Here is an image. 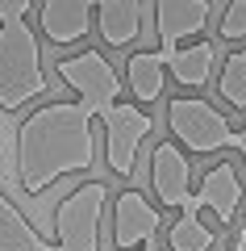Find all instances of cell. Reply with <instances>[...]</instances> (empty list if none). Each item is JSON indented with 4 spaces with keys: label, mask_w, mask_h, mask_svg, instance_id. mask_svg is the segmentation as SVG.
I'll list each match as a JSON object with an SVG mask.
<instances>
[{
    "label": "cell",
    "mask_w": 246,
    "mask_h": 251,
    "mask_svg": "<svg viewBox=\"0 0 246 251\" xmlns=\"http://www.w3.org/2000/svg\"><path fill=\"white\" fill-rule=\"evenodd\" d=\"M92 4L96 0H42L38 4V29L54 46H75L92 34Z\"/></svg>",
    "instance_id": "11"
},
{
    "label": "cell",
    "mask_w": 246,
    "mask_h": 251,
    "mask_svg": "<svg viewBox=\"0 0 246 251\" xmlns=\"http://www.w3.org/2000/svg\"><path fill=\"white\" fill-rule=\"evenodd\" d=\"M38 97H50L42 42L29 29L25 13L9 9L4 21H0V109L4 113H21Z\"/></svg>",
    "instance_id": "2"
},
{
    "label": "cell",
    "mask_w": 246,
    "mask_h": 251,
    "mask_svg": "<svg viewBox=\"0 0 246 251\" xmlns=\"http://www.w3.org/2000/svg\"><path fill=\"white\" fill-rule=\"evenodd\" d=\"M163 54V50H158ZM163 63H167V72L176 84H184V88L201 92L204 84L213 80V67H217V46L213 42H192V46H179V50L163 54Z\"/></svg>",
    "instance_id": "15"
},
{
    "label": "cell",
    "mask_w": 246,
    "mask_h": 251,
    "mask_svg": "<svg viewBox=\"0 0 246 251\" xmlns=\"http://www.w3.org/2000/svg\"><path fill=\"white\" fill-rule=\"evenodd\" d=\"M96 29L113 50L134 46L142 34V0H96Z\"/></svg>",
    "instance_id": "12"
},
{
    "label": "cell",
    "mask_w": 246,
    "mask_h": 251,
    "mask_svg": "<svg viewBox=\"0 0 246 251\" xmlns=\"http://www.w3.org/2000/svg\"><path fill=\"white\" fill-rule=\"evenodd\" d=\"M217 247V230L201 222V218H176L167 226V251H213Z\"/></svg>",
    "instance_id": "16"
},
{
    "label": "cell",
    "mask_w": 246,
    "mask_h": 251,
    "mask_svg": "<svg viewBox=\"0 0 246 251\" xmlns=\"http://www.w3.org/2000/svg\"><path fill=\"white\" fill-rule=\"evenodd\" d=\"M150 188L163 209H179L192 197V159L176 138H163L150 147Z\"/></svg>",
    "instance_id": "9"
},
{
    "label": "cell",
    "mask_w": 246,
    "mask_h": 251,
    "mask_svg": "<svg viewBox=\"0 0 246 251\" xmlns=\"http://www.w3.org/2000/svg\"><path fill=\"white\" fill-rule=\"evenodd\" d=\"M109 205V184L105 180H84L59 201L54 209V239L63 251H100V218Z\"/></svg>",
    "instance_id": "4"
},
{
    "label": "cell",
    "mask_w": 246,
    "mask_h": 251,
    "mask_svg": "<svg viewBox=\"0 0 246 251\" xmlns=\"http://www.w3.org/2000/svg\"><path fill=\"white\" fill-rule=\"evenodd\" d=\"M4 13H9V0H0V21H4Z\"/></svg>",
    "instance_id": "21"
},
{
    "label": "cell",
    "mask_w": 246,
    "mask_h": 251,
    "mask_svg": "<svg viewBox=\"0 0 246 251\" xmlns=\"http://www.w3.org/2000/svg\"><path fill=\"white\" fill-rule=\"evenodd\" d=\"M96 122L100 113L84 97L46 100L17 126V180L25 197H42L63 176L96 168Z\"/></svg>",
    "instance_id": "1"
},
{
    "label": "cell",
    "mask_w": 246,
    "mask_h": 251,
    "mask_svg": "<svg viewBox=\"0 0 246 251\" xmlns=\"http://www.w3.org/2000/svg\"><path fill=\"white\" fill-rule=\"evenodd\" d=\"M138 251H158V239H150V243H146V247H138Z\"/></svg>",
    "instance_id": "20"
},
{
    "label": "cell",
    "mask_w": 246,
    "mask_h": 251,
    "mask_svg": "<svg viewBox=\"0 0 246 251\" xmlns=\"http://www.w3.org/2000/svg\"><path fill=\"white\" fill-rule=\"evenodd\" d=\"M0 251H63L59 239H42L17 201L9 193H0Z\"/></svg>",
    "instance_id": "14"
},
{
    "label": "cell",
    "mask_w": 246,
    "mask_h": 251,
    "mask_svg": "<svg viewBox=\"0 0 246 251\" xmlns=\"http://www.w3.org/2000/svg\"><path fill=\"white\" fill-rule=\"evenodd\" d=\"M167 63L158 50H134L125 59V88L138 105H158V97L167 92Z\"/></svg>",
    "instance_id": "13"
},
{
    "label": "cell",
    "mask_w": 246,
    "mask_h": 251,
    "mask_svg": "<svg viewBox=\"0 0 246 251\" xmlns=\"http://www.w3.org/2000/svg\"><path fill=\"white\" fill-rule=\"evenodd\" d=\"M100 126H105V163H109V172L130 180L134 163H138V147L155 130V117L138 100H113L100 113Z\"/></svg>",
    "instance_id": "5"
},
{
    "label": "cell",
    "mask_w": 246,
    "mask_h": 251,
    "mask_svg": "<svg viewBox=\"0 0 246 251\" xmlns=\"http://www.w3.org/2000/svg\"><path fill=\"white\" fill-rule=\"evenodd\" d=\"M167 130L188 155H221V151H238L246 168V126L234 130L225 122L217 105H209L204 97H171L167 100Z\"/></svg>",
    "instance_id": "3"
},
{
    "label": "cell",
    "mask_w": 246,
    "mask_h": 251,
    "mask_svg": "<svg viewBox=\"0 0 246 251\" xmlns=\"http://www.w3.org/2000/svg\"><path fill=\"white\" fill-rule=\"evenodd\" d=\"M213 17L209 0H155V29H158V50L171 54L179 50V42L204 34Z\"/></svg>",
    "instance_id": "10"
},
{
    "label": "cell",
    "mask_w": 246,
    "mask_h": 251,
    "mask_svg": "<svg viewBox=\"0 0 246 251\" xmlns=\"http://www.w3.org/2000/svg\"><path fill=\"white\" fill-rule=\"evenodd\" d=\"M163 226V205L142 197L138 188H121L113 197V243L117 251H138L150 239H158Z\"/></svg>",
    "instance_id": "8"
},
{
    "label": "cell",
    "mask_w": 246,
    "mask_h": 251,
    "mask_svg": "<svg viewBox=\"0 0 246 251\" xmlns=\"http://www.w3.org/2000/svg\"><path fill=\"white\" fill-rule=\"evenodd\" d=\"M221 42H246V0H225V17H221Z\"/></svg>",
    "instance_id": "18"
},
{
    "label": "cell",
    "mask_w": 246,
    "mask_h": 251,
    "mask_svg": "<svg viewBox=\"0 0 246 251\" xmlns=\"http://www.w3.org/2000/svg\"><path fill=\"white\" fill-rule=\"evenodd\" d=\"M54 75H59L63 84H67L75 97H84L96 113H105L113 100H121V75H117V67L105 59L100 50H79V54H67V59L54 63Z\"/></svg>",
    "instance_id": "6"
},
{
    "label": "cell",
    "mask_w": 246,
    "mask_h": 251,
    "mask_svg": "<svg viewBox=\"0 0 246 251\" xmlns=\"http://www.w3.org/2000/svg\"><path fill=\"white\" fill-rule=\"evenodd\" d=\"M29 4L34 0H9V9H17V13H29Z\"/></svg>",
    "instance_id": "19"
},
{
    "label": "cell",
    "mask_w": 246,
    "mask_h": 251,
    "mask_svg": "<svg viewBox=\"0 0 246 251\" xmlns=\"http://www.w3.org/2000/svg\"><path fill=\"white\" fill-rule=\"evenodd\" d=\"M242 201H246V188H242V180H238V168L229 159H221V163H213V168L204 172L201 188L179 205V218H201V209H213L217 222L229 226L238 218V209H242Z\"/></svg>",
    "instance_id": "7"
},
{
    "label": "cell",
    "mask_w": 246,
    "mask_h": 251,
    "mask_svg": "<svg viewBox=\"0 0 246 251\" xmlns=\"http://www.w3.org/2000/svg\"><path fill=\"white\" fill-rule=\"evenodd\" d=\"M217 97L225 100L229 109H246V54L242 50L225 54L221 75H217Z\"/></svg>",
    "instance_id": "17"
}]
</instances>
